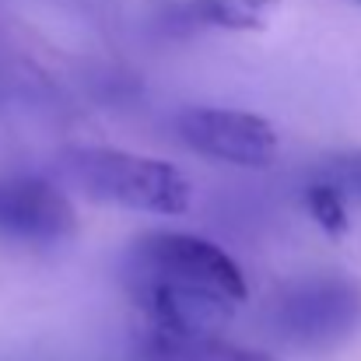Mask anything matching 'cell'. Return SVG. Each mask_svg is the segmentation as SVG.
<instances>
[{"mask_svg":"<svg viewBox=\"0 0 361 361\" xmlns=\"http://www.w3.org/2000/svg\"><path fill=\"white\" fill-rule=\"evenodd\" d=\"M130 291L137 305L151 316L158 334L172 337H211L221 330L235 302L225 298L214 288L204 284H183V281H130Z\"/></svg>","mask_w":361,"mask_h":361,"instance_id":"cell-5","label":"cell"},{"mask_svg":"<svg viewBox=\"0 0 361 361\" xmlns=\"http://www.w3.org/2000/svg\"><path fill=\"white\" fill-rule=\"evenodd\" d=\"M126 277L130 281H183L204 284L232 298L245 302L249 288L239 263L214 242L186 232H147L126 252Z\"/></svg>","mask_w":361,"mask_h":361,"instance_id":"cell-2","label":"cell"},{"mask_svg":"<svg viewBox=\"0 0 361 361\" xmlns=\"http://www.w3.org/2000/svg\"><path fill=\"white\" fill-rule=\"evenodd\" d=\"M305 204H309V214L316 218V225L330 235H344L351 228V218H348V207L337 193V186L330 183H312L309 193H305Z\"/></svg>","mask_w":361,"mask_h":361,"instance_id":"cell-9","label":"cell"},{"mask_svg":"<svg viewBox=\"0 0 361 361\" xmlns=\"http://www.w3.org/2000/svg\"><path fill=\"white\" fill-rule=\"evenodd\" d=\"M74 232L71 200L42 179H4L0 183V235L18 242L67 239Z\"/></svg>","mask_w":361,"mask_h":361,"instance_id":"cell-6","label":"cell"},{"mask_svg":"<svg viewBox=\"0 0 361 361\" xmlns=\"http://www.w3.org/2000/svg\"><path fill=\"white\" fill-rule=\"evenodd\" d=\"M176 130L186 147L204 158L239 165V169H267L277 158L274 126L252 113L239 109H186Z\"/></svg>","mask_w":361,"mask_h":361,"instance_id":"cell-4","label":"cell"},{"mask_svg":"<svg viewBox=\"0 0 361 361\" xmlns=\"http://www.w3.org/2000/svg\"><path fill=\"white\" fill-rule=\"evenodd\" d=\"M281 0H186L183 14L193 25L207 28H228V32H263Z\"/></svg>","mask_w":361,"mask_h":361,"instance_id":"cell-8","label":"cell"},{"mask_svg":"<svg viewBox=\"0 0 361 361\" xmlns=\"http://www.w3.org/2000/svg\"><path fill=\"white\" fill-rule=\"evenodd\" d=\"M344 179L361 193V151L355 154V158H348V165H344Z\"/></svg>","mask_w":361,"mask_h":361,"instance_id":"cell-10","label":"cell"},{"mask_svg":"<svg viewBox=\"0 0 361 361\" xmlns=\"http://www.w3.org/2000/svg\"><path fill=\"white\" fill-rule=\"evenodd\" d=\"M140 361H277L267 351L239 348L228 341L211 337H172V334H151L140 348Z\"/></svg>","mask_w":361,"mask_h":361,"instance_id":"cell-7","label":"cell"},{"mask_svg":"<svg viewBox=\"0 0 361 361\" xmlns=\"http://www.w3.org/2000/svg\"><path fill=\"white\" fill-rule=\"evenodd\" d=\"M60 176L85 197L144 214H183L190 207V179L147 154L116 147H74L60 154Z\"/></svg>","mask_w":361,"mask_h":361,"instance_id":"cell-1","label":"cell"},{"mask_svg":"<svg viewBox=\"0 0 361 361\" xmlns=\"http://www.w3.org/2000/svg\"><path fill=\"white\" fill-rule=\"evenodd\" d=\"M361 288L341 274H319L291 284L277 302V330L298 348H326L355 330Z\"/></svg>","mask_w":361,"mask_h":361,"instance_id":"cell-3","label":"cell"}]
</instances>
